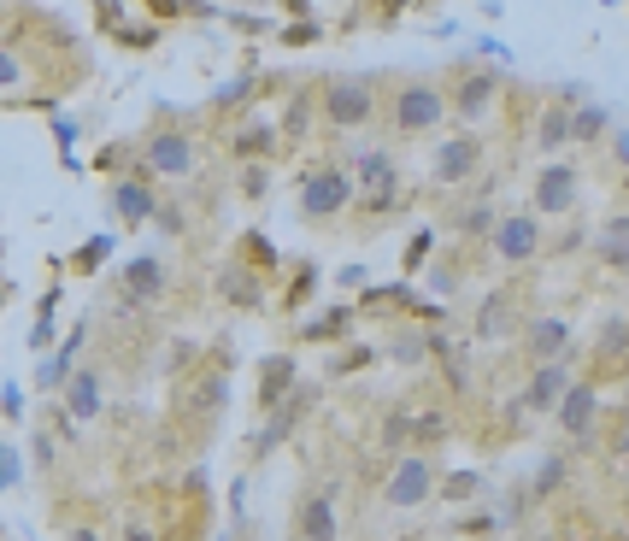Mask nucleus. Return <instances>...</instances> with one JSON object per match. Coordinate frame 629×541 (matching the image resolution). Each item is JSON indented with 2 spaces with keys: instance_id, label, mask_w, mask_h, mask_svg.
<instances>
[{
  "instance_id": "f257e3e1",
  "label": "nucleus",
  "mask_w": 629,
  "mask_h": 541,
  "mask_svg": "<svg viewBox=\"0 0 629 541\" xmlns=\"http://www.w3.org/2000/svg\"><path fill=\"white\" fill-rule=\"evenodd\" d=\"M442 124H447V89L435 77H406L400 89L388 95V130L400 142L435 136Z\"/></svg>"
},
{
  "instance_id": "f03ea898",
  "label": "nucleus",
  "mask_w": 629,
  "mask_h": 541,
  "mask_svg": "<svg viewBox=\"0 0 629 541\" xmlns=\"http://www.w3.org/2000/svg\"><path fill=\"white\" fill-rule=\"evenodd\" d=\"M482 247H489L494 266L523 271V266H535V259L547 254V230H541V218L530 207H523V212H501V218H494V230L482 236Z\"/></svg>"
},
{
  "instance_id": "7ed1b4c3",
  "label": "nucleus",
  "mask_w": 629,
  "mask_h": 541,
  "mask_svg": "<svg viewBox=\"0 0 629 541\" xmlns=\"http://www.w3.org/2000/svg\"><path fill=\"white\" fill-rule=\"evenodd\" d=\"M600 418H606V406H600V383L594 377H570V389L559 394V406H553V423H559V435L570 447H594L600 442Z\"/></svg>"
},
{
  "instance_id": "20e7f679",
  "label": "nucleus",
  "mask_w": 629,
  "mask_h": 541,
  "mask_svg": "<svg viewBox=\"0 0 629 541\" xmlns=\"http://www.w3.org/2000/svg\"><path fill=\"white\" fill-rule=\"evenodd\" d=\"M347 177H354V188H359L354 207H365L371 218L400 207V171H394V153H388V148H365V153H354Z\"/></svg>"
},
{
  "instance_id": "39448f33",
  "label": "nucleus",
  "mask_w": 629,
  "mask_h": 541,
  "mask_svg": "<svg viewBox=\"0 0 629 541\" xmlns=\"http://www.w3.org/2000/svg\"><path fill=\"white\" fill-rule=\"evenodd\" d=\"M435 477H442V471H435L430 453H418V447L394 453V465H388V477H383V506L388 512H418L435 494Z\"/></svg>"
},
{
  "instance_id": "423d86ee",
  "label": "nucleus",
  "mask_w": 629,
  "mask_h": 541,
  "mask_svg": "<svg viewBox=\"0 0 629 541\" xmlns=\"http://www.w3.org/2000/svg\"><path fill=\"white\" fill-rule=\"evenodd\" d=\"M377 83L371 77H330L324 95H318V112H324L330 130H365L377 119Z\"/></svg>"
},
{
  "instance_id": "0eeeda50",
  "label": "nucleus",
  "mask_w": 629,
  "mask_h": 541,
  "mask_svg": "<svg viewBox=\"0 0 629 541\" xmlns=\"http://www.w3.org/2000/svg\"><path fill=\"white\" fill-rule=\"evenodd\" d=\"M354 200H359V188L347 177V165H318L300 183V218H312V224H330V218L354 212Z\"/></svg>"
},
{
  "instance_id": "6e6552de",
  "label": "nucleus",
  "mask_w": 629,
  "mask_h": 541,
  "mask_svg": "<svg viewBox=\"0 0 629 541\" xmlns=\"http://www.w3.org/2000/svg\"><path fill=\"white\" fill-rule=\"evenodd\" d=\"M494 100H501V77H494V71H482V65H459V71H453L447 119H459L465 130H471V124H482L494 112Z\"/></svg>"
},
{
  "instance_id": "1a4fd4ad",
  "label": "nucleus",
  "mask_w": 629,
  "mask_h": 541,
  "mask_svg": "<svg viewBox=\"0 0 629 541\" xmlns=\"http://www.w3.org/2000/svg\"><path fill=\"white\" fill-rule=\"evenodd\" d=\"M582 200V171L570 159H547L530 183V212L535 218H570Z\"/></svg>"
},
{
  "instance_id": "9d476101",
  "label": "nucleus",
  "mask_w": 629,
  "mask_h": 541,
  "mask_svg": "<svg viewBox=\"0 0 629 541\" xmlns=\"http://www.w3.org/2000/svg\"><path fill=\"white\" fill-rule=\"evenodd\" d=\"M136 159H141L148 177L183 183L188 171H195V136H188V130H153V136L136 148Z\"/></svg>"
},
{
  "instance_id": "9b49d317",
  "label": "nucleus",
  "mask_w": 629,
  "mask_h": 541,
  "mask_svg": "<svg viewBox=\"0 0 629 541\" xmlns=\"http://www.w3.org/2000/svg\"><path fill=\"white\" fill-rule=\"evenodd\" d=\"M570 377H577V354L530 365V383H523V394H518L523 413H530V418H553V406H559V394L570 389Z\"/></svg>"
},
{
  "instance_id": "f8f14e48",
  "label": "nucleus",
  "mask_w": 629,
  "mask_h": 541,
  "mask_svg": "<svg viewBox=\"0 0 629 541\" xmlns=\"http://www.w3.org/2000/svg\"><path fill=\"white\" fill-rule=\"evenodd\" d=\"M477 171H482V142L471 136V130L435 142V159H430V183H435V188H465Z\"/></svg>"
},
{
  "instance_id": "ddd939ff",
  "label": "nucleus",
  "mask_w": 629,
  "mask_h": 541,
  "mask_svg": "<svg viewBox=\"0 0 629 541\" xmlns=\"http://www.w3.org/2000/svg\"><path fill=\"white\" fill-rule=\"evenodd\" d=\"M559 354H577V324L565 312H541L523 324V359L541 365V359H559Z\"/></svg>"
},
{
  "instance_id": "4468645a",
  "label": "nucleus",
  "mask_w": 629,
  "mask_h": 541,
  "mask_svg": "<svg viewBox=\"0 0 629 541\" xmlns=\"http://www.w3.org/2000/svg\"><path fill=\"white\" fill-rule=\"evenodd\" d=\"M523 330V318H518V288H489L482 295V306H477V342H506V335H518Z\"/></svg>"
},
{
  "instance_id": "2eb2a0df",
  "label": "nucleus",
  "mask_w": 629,
  "mask_h": 541,
  "mask_svg": "<svg viewBox=\"0 0 629 541\" xmlns=\"http://www.w3.org/2000/svg\"><path fill=\"white\" fill-rule=\"evenodd\" d=\"M295 536L300 541H342V512H335V489L306 494L295 512Z\"/></svg>"
},
{
  "instance_id": "dca6fc26",
  "label": "nucleus",
  "mask_w": 629,
  "mask_h": 541,
  "mask_svg": "<svg viewBox=\"0 0 629 541\" xmlns=\"http://www.w3.org/2000/svg\"><path fill=\"white\" fill-rule=\"evenodd\" d=\"M589 247H594V259L606 271H629V212H612L606 224L589 236Z\"/></svg>"
},
{
  "instance_id": "f3484780",
  "label": "nucleus",
  "mask_w": 629,
  "mask_h": 541,
  "mask_svg": "<svg viewBox=\"0 0 629 541\" xmlns=\"http://www.w3.org/2000/svg\"><path fill=\"white\" fill-rule=\"evenodd\" d=\"M535 153H547V159H559L565 148H570V107L565 100H547V107L535 112Z\"/></svg>"
},
{
  "instance_id": "a211bd4d",
  "label": "nucleus",
  "mask_w": 629,
  "mask_h": 541,
  "mask_svg": "<svg viewBox=\"0 0 629 541\" xmlns=\"http://www.w3.org/2000/svg\"><path fill=\"white\" fill-rule=\"evenodd\" d=\"M100 377H107V371H95V365H83V371H71L65 377V406H71V418H77V423H89L95 413H100Z\"/></svg>"
},
{
  "instance_id": "6ab92c4d",
  "label": "nucleus",
  "mask_w": 629,
  "mask_h": 541,
  "mask_svg": "<svg viewBox=\"0 0 629 541\" xmlns=\"http://www.w3.org/2000/svg\"><path fill=\"white\" fill-rule=\"evenodd\" d=\"M83 342H89V330H71V342L60 347V354H48V359L36 365V389H41V394H60V389H65V377L77 371L71 359H77V347H83Z\"/></svg>"
},
{
  "instance_id": "aec40b11",
  "label": "nucleus",
  "mask_w": 629,
  "mask_h": 541,
  "mask_svg": "<svg viewBox=\"0 0 629 541\" xmlns=\"http://www.w3.org/2000/svg\"><path fill=\"white\" fill-rule=\"evenodd\" d=\"M259 377H266V383H259V406H266V413H271V406H283L288 401V389H295V359H288V354H271L266 365H259Z\"/></svg>"
},
{
  "instance_id": "412c9836",
  "label": "nucleus",
  "mask_w": 629,
  "mask_h": 541,
  "mask_svg": "<svg viewBox=\"0 0 629 541\" xmlns=\"http://www.w3.org/2000/svg\"><path fill=\"white\" fill-rule=\"evenodd\" d=\"M119 283H124L130 300H159L165 295V266H159V259H130Z\"/></svg>"
},
{
  "instance_id": "4be33fe9",
  "label": "nucleus",
  "mask_w": 629,
  "mask_h": 541,
  "mask_svg": "<svg viewBox=\"0 0 629 541\" xmlns=\"http://www.w3.org/2000/svg\"><path fill=\"white\" fill-rule=\"evenodd\" d=\"M112 200H119V212L130 218V224H148L153 207H159V195L141 177H119V183H112Z\"/></svg>"
},
{
  "instance_id": "5701e85b",
  "label": "nucleus",
  "mask_w": 629,
  "mask_h": 541,
  "mask_svg": "<svg viewBox=\"0 0 629 541\" xmlns=\"http://www.w3.org/2000/svg\"><path fill=\"white\" fill-rule=\"evenodd\" d=\"M606 130H612L606 107H594V100H577V107H570V148H594Z\"/></svg>"
},
{
  "instance_id": "b1692460",
  "label": "nucleus",
  "mask_w": 629,
  "mask_h": 541,
  "mask_svg": "<svg viewBox=\"0 0 629 541\" xmlns=\"http://www.w3.org/2000/svg\"><path fill=\"white\" fill-rule=\"evenodd\" d=\"M276 142H283V130H276V124H242L236 136H230V153H236V159H271Z\"/></svg>"
},
{
  "instance_id": "393cba45",
  "label": "nucleus",
  "mask_w": 629,
  "mask_h": 541,
  "mask_svg": "<svg viewBox=\"0 0 629 541\" xmlns=\"http://www.w3.org/2000/svg\"><path fill=\"white\" fill-rule=\"evenodd\" d=\"M629 359V312H612L594 335V365H618Z\"/></svg>"
},
{
  "instance_id": "a878e982",
  "label": "nucleus",
  "mask_w": 629,
  "mask_h": 541,
  "mask_svg": "<svg viewBox=\"0 0 629 541\" xmlns=\"http://www.w3.org/2000/svg\"><path fill=\"white\" fill-rule=\"evenodd\" d=\"M354 324H359L354 306H330V312L312 318V324H306L300 335H306V342H347V335H354Z\"/></svg>"
},
{
  "instance_id": "bb28decb",
  "label": "nucleus",
  "mask_w": 629,
  "mask_h": 541,
  "mask_svg": "<svg viewBox=\"0 0 629 541\" xmlns=\"http://www.w3.org/2000/svg\"><path fill=\"white\" fill-rule=\"evenodd\" d=\"M388 359L412 371V365L430 359V335H423V330H394V335H388Z\"/></svg>"
},
{
  "instance_id": "cd10ccee",
  "label": "nucleus",
  "mask_w": 629,
  "mask_h": 541,
  "mask_svg": "<svg viewBox=\"0 0 629 541\" xmlns=\"http://www.w3.org/2000/svg\"><path fill=\"white\" fill-rule=\"evenodd\" d=\"M453 435V418L442 413V406H430V413H412V447H435V442H447Z\"/></svg>"
},
{
  "instance_id": "c85d7f7f",
  "label": "nucleus",
  "mask_w": 629,
  "mask_h": 541,
  "mask_svg": "<svg viewBox=\"0 0 629 541\" xmlns=\"http://www.w3.org/2000/svg\"><path fill=\"white\" fill-rule=\"evenodd\" d=\"M377 442H383V453H406V447H412V406H394V413L383 418V435H377Z\"/></svg>"
},
{
  "instance_id": "c756f323",
  "label": "nucleus",
  "mask_w": 629,
  "mask_h": 541,
  "mask_svg": "<svg viewBox=\"0 0 629 541\" xmlns=\"http://www.w3.org/2000/svg\"><path fill=\"white\" fill-rule=\"evenodd\" d=\"M494 218H501V212L489 207V195H477L471 207H465L459 218H453V230H459V236H489V230H494Z\"/></svg>"
},
{
  "instance_id": "7c9ffc66",
  "label": "nucleus",
  "mask_w": 629,
  "mask_h": 541,
  "mask_svg": "<svg viewBox=\"0 0 629 541\" xmlns=\"http://www.w3.org/2000/svg\"><path fill=\"white\" fill-rule=\"evenodd\" d=\"M312 107H318V95H295V100H288V112H283V136L288 142H306V130H312Z\"/></svg>"
},
{
  "instance_id": "2f4dec72",
  "label": "nucleus",
  "mask_w": 629,
  "mask_h": 541,
  "mask_svg": "<svg viewBox=\"0 0 629 541\" xmlns=\"http://www.w3.org/2000/svg\"><path fill=\"white\" fill-rule=\"evenodd\" d=\"M565 477H570V465H565V453H553L547 465H541V477L530 482V501H547L553 489H565Z\"/></svg>"
},
{
  "instance_id": "473e14b6",
  "label": "nucleus",
  "mask_w": 629,
  "mask_h": 541,
  "mask_svg": "<svg viewBox=\"0 0 629 541\" xmlns=\"http://www.w3.org/2000/svg\"><path fill=\"white\" fill-rule=\"evenodd\" d=\"M435 494H442V501H471V494H482V477H477V471H453V477H435Z\"/></svg>"
},
{
  "instance_id": "72a5a7b5",
  "label": "nucleus",
  "mask_w": 629,
  "mask_h": 541,
  "mask_svg": "<svg viewBox=\"0 0 629 541\" xmlns=\"http://www.w3.org/2000/svg\"><path fill=\"white\" fill-rule=\"evenodd\" d=\"M224 295L236 300V306H259V300H266V295H259V276L254 271H230L224 276Z\"/></svg>"
},
{
  "instance_id": "f704fd0d",
  "label": "nucleus",
  "mask_w": 629,
  "mask_h": 541,
  "mask_svg": "<svg viewBox=\"0 0 629 541\" xmlns=\"http://www.w3.org/2000/svg\"><path fill=\"white\" fill-rule=\"evenodd\" d=\"M242 195H247V200H266V195H271L266 159H242Z\"/></svg>"
},
{
  "instance_id": "c9c22d12",
  "label": "nucleus",
  "mask_w": 629,
  "mask_h": 541,
  "mask_svg": "<svg viewBox=\"0 0 629 541\" xmlns=\"http://www.w3.org/2000/svg\"><path fill=\"white\" fill-rule=\"evenodd\" d=\"M24 477V459H18V447H7L0 442V489H12V482Z\"/></svg>"
},
{
  "instance_id": "e433bc0d",
  "label": "nucleus",
  "mask_w": 629,
  "mask_h": 541,
  "mask_svg": "<svg viewBox=\"0 0 629 541\" xmlns=\"http://www.w3.org/2000/svg\"><path fill=\"white\" fill-rule=\"evenodd\" d=\"M430 247H435V230H418V236H412V247H406V271H418Z\"/></svg>"
},
{
  "instance_id": "4c0bfd02",
  "label": "nucleus",
  "mask_w": 629,
  "mask_h": 541,
  "mask_svg": "<svg viewBox=\"0 0 629 541\" xmlns=\"http://www.w3.org/2000/svg\"><path fill=\"white\" fill-rule=\"evenodd\" d=\"M100 254H112V236H95L89 247H83V254H77V271H95Z\"/></svg>"
},
{
  "instance_id": "58836bf2",
  "label": "nucleus",
  "mask_w": 629,
  "mask_h": 541,
  "mask_svg": "<svg viewBox=\"0 0 629 541\" xmlns=\"http://www.w3.org/2000/svg\"><path fill=\"white\" fill-rule=\"evenodd\" d=\"M312 283H318V271H312V266H300V283H288V306L312 300Z\"/></svg>"
},
{
  "instance_id": "ea45409f",
  "label": "nucleus",
  "mask_w": 629,
  "mask_h": 541,
  "mask_svg": "<svg viewBox=\"0 0 629 541\" xmlns=\"http://www.w3.org/2000/svg\"><path fill=\"white\" fill-rule=\"evenodd\" d=\"M119 541H159V536H153V524H148V518H124Z\"/></svg>"
},
{
  "instance_id": "a19ab883",
  "label": "nucleus",
  "mask_w": 629,
  "mask_h": 541,
  "mask_svg": "<svg viewBox=\"0 0 629 541\" xmlns=\"http://www.w3.org/2000/svg\"><path fill=\"white\" fill-rule=\"evenodd\" d=\"M377 354H371V347H354V354H347V359H335V377H347V371H365V365H371Z\"/></svg>"
},
{
  "instance_id": "79ce46f5",
  "label": "nucleus",
  "mask_w": 629,
  "mask_h": 541,
  "mask_svg": "<svg viewBox=\"0 0 629 541\" xmlns=\"http://www.w3.org/2000/svg\"><path fill=\"white\" fill-rule=\"evenodd\" d=\"M218 100H224V107H242V100H254V77H236V83H230V89L218 95Z\"/></svg>"
},
{
  "instance_id": "37998d69",
  "label": "nucleus",
  "mask_w": 629,
  "mask_h": 541,
  "mask_svg": "<svg viewBox=\"0 0 629 541\" xmlns=\"http://www.w3.org/2000/svg\"><path fill=\"white\" fill-rule=\"evenodd\" d=\"M95 19H100V24H112V30H119V19H124V0H95Z\"/></svg>"
},
{
  "instance_id": "c03bdc74",
  "label": "nucleus",
  "mask_w": 629,
  "mask_h": 541,
  "mask_svg": "<svg viewBox=\"0 0 629 541\" xmlns=\"http://www.w3.org/2000/svg\"><path fill=\"white\" fill-rule=\"evenodd\" d=\"M95 165H100V171H124V165H130V153H124V148H100V153H95Z\"/></svg>"
},
{
  "instance_id": "a18cd8bd",
  "label": "nucleus",
  "mask_w": 629,
  "mask_h": 541,
  "mask_svg": "<svg viewBox=\"0 0 629 541\" xmlns=\"http://www.w3.org/2000/svg\"><path fill=\"white\" fill-rule=\"evenodd\" d=\"M119 41H130V48H148V41H159V24H153V30H124V24H119Z\"/></svg>"
},
{
  "instance_id": "49530a36",
  "label": "nucleus",
  "mask_w": 629,
  "mask_h": 541,
  "mask_svg": "<svg viewBox=\"0 0 629 541\" xmlns=\"http://www.w3.org/2000/svg\"><path fill=\"white\" fill-rule=\"evenodd\" d=\"M430 283H435V295H453V288H459V283H453V271H447V266H435V271H430Z\"/></svg>"
},
{
  "instance_id": "de8ad7c7",
  "label": "nucleus",
  "mask_w": 629,
  "mask_h": 541,
  "mask_svg": "<svg viewBox=\"0 0 629 541\" xmlns=\"http://www.w3.org/2000/svg\"><path fill=\"white\" fill-rule=\"evenodd\" d=\"M12 83H18V60H12V53H0V89H12Z\"/></svg>"
},
{
  "instance_id": "09e8293b",
  "label": "nucleus",
  "mask_w": 629,
  "mask_h": 541,
  "mask_svg": "<svg viewBox=\"0 0 629 541\" xmlns=\"http://www.w3.org/2000/svg\"><path fill=\"white\" fill-rule=\"evenodd\" d=\"M612 459H618L624 471H629V423H624V430H618V442H612Z\"/></svg>"
},
{
  "instance_id": "8fccbe9b",
  "label": "nucleus",
  "mask_w": 629,
  "mask_h": 541,
  "mask_svg": "<svg viewBox=\"0 0 629 541\" xmlns=\"http://www.w3.org/2000/svg\"><path fill=\"white\" fill-rule=\"evenodd\" d=\"M36 465H41V471L53 465V435H36Z\"/></svg>"
},
{
  "instance_id": "3c124183",
  "label": "nucleus",
  "mask_w": 629,
  "mask_h": 541,
  "mask_svg": "<svg viewBox=\"0 0 629 541\" xmlns=\"http://www.w3.org/2000/svg\"><path fill=\"white\" fill-rule=\"evenodd\" d=\"M65 541H100V536L89 530V524H77V530H65Z\"/></svg>"
},
{
  "instance_id": "603ef678",
  "label": "nucleus",
  "mask_w": 629,
  "mask_h": 541,
  "mask_svg": "<svg viewBox=\"0 0 629 541\" xmlns=\"http://www.w3.org/2000/svg\"><path fill=\"white\" fill-rule=\"evenodd\" d=\"M377 7H383L388 19H394V12H406V7H412V0H377Z\"/></svg>"
},
{
  "instance_id": "864d4df0",
  "label": "nucleus",
  "mask_w": 629,
  "mask_h": 541,
  "mask_svg": "<svg viewBox=\"0 0 629 541\" xmlns=\"http://www.w3.org/2000/svg\"><path fill=\"white\" fill-rule=\"evenodd\" d=\"M288 12H300V19H306V12H312V0H288Z\"/></svg>"
},
{
  "instance_id": "5fc2aeb1",
  "label": "nucleus",
  "mask_w": 629,
  "mask_h": 541,
  "mask_svg": "<svg viewBox=\"0 0 629 541\" xmlns=\"http://www.w3.org/2000/svg\"><path fill=\"white\" fill-rule=\"evenodd\" d=\"M618 159H624V165H629V136H624V142H618Z\"/></svg>"
},
{
  "instance_id": "6e6d98bb",
  "label": "nucleus",
  "mask_w": 629,
  "mask_h": 541,
  "mask_svg": "<svg viewBox=\"0 0 629 541\" xmlns=\"http://www.w3.org/2000/svg\"><path fill=\"white\" fill-rule=\"evenodd\" d=\"M412 7H435V0H412Z\"/></svg>"
},
{
  "instance_id": "4d7b16f0",
  "label": "nucleus",
  "mask_w": 629,
  "mask_h": 541,
  "mask_svg": "<svg viewBox=\"0 0 629 541\" xmlns=\"http://www.w3.org/2000/svg\"><path fill=\"white\" fill-rule=\"evenodd\" d=\"M0 300H7V288H0Z\"/></svg>"
}]
</instances>
